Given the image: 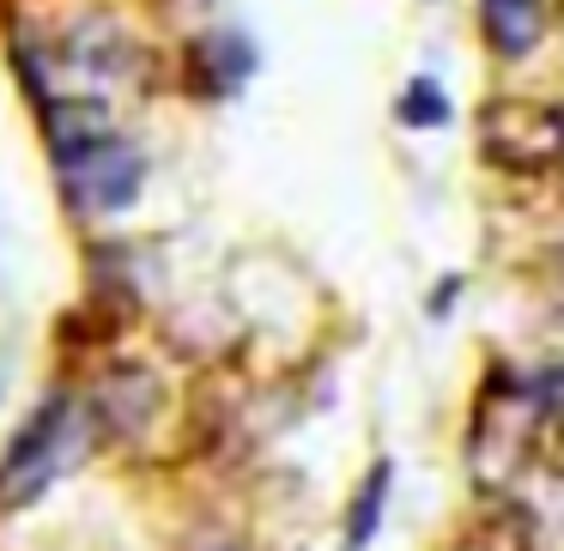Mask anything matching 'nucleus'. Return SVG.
<instances>
[{"instance_id": "obj_1", "label": "nucleus", "mask_w": 564, "mask_h": 551, "mask_svg": "<svg viewBox=\"0 0 564 551\" xmlns=\"http://www.w3.org/2000/svg\"><path fill=\"white\" fill-rule=\"evenodd\" d=\"M86 437H98V425H91L86 406H74L67 394H50V400L19 425L13 449H7V461H0V509L37 503L43 491L86 454Z\"/></svg>"}, {"instance_id": "obj_2", "label": "nucleus", "mask_w": 564, "mask_h": 551, "mask_svg": "<svg viewBox=\"0 0 564 551\" xmlns=\"http://www.w3.org/2000/svg\"><path fill=\"white\" fill-rule=\"evenodd\" d=\"M479 152H486V164L516 176H540L552 164H564V103L491 98L479 110Z\"/></svg>"}, {"instance_id": "obj_3", "label": "nucleus", "mask_w": 564, "mask_h": 551, "mask_svg": "<svg viewBox=\"0 0 564 551\" xmlns=\"http://www.w3.org/2000/svg\"><path fill=\"white\" fill-rule=\"evenodd\" d=\"M534 394L528 388H510V394H479V412H474V430H467V466L486 491H503L510 473L522 466V454H534Z\"/></svg>"}, {"instance_id": "obj_4", "label": "nucleus", "mask_w": 564, "mask_h": 551, "mask_svg": "<svg viewBox=\"0 0 564 551\" xmlns=\"http://www.w3.org/2000/svg\"><path fill=\"white\" fill-rule=\"evenodd\" d=\"M164 406H171L164 376L147 364H134V357H116L86 394V412H91V425H98L104 442H147L152 430H159Z\"/></svg>"}, {"instance_id": "obj_5", "label": "nucleus", "mask_w": 564, "mask_h": 551, "mask_svg": "<svg viewBox=\"0 0 564 551\" xmlns=\"http://www.w3.org/2000/svg\"><path fill=\"white\" fill-rule=\"evenodd\" d=\"M62 183L79 212H122L134 207L140 183H147V158L128 140H104L79 158H62Z\"/></svg>"}, {"instance_id": "obj_6", "label": "nucleus", "mask_w": 564, "mask_h": 551, "mask_svg": "<svg viewBox=\"0 0 564 551\" xmlns=\"http://www.w3.org/2000/svg\"><path fill=\"white\" fill-rule=\"evenodd\" d=\"M37 115H43V140L55 146V158H79V152L116 140V110L98 91H50V98H37Z\"/></svg>"}, {"instance_id": "obj_7", "label": "nucleus", "mask_w": 564, "mask_h": 551, "mask_svg": "<svg viewBox=\"0 0 564 551\" xmlns=\"http://www.w3.org/2000/svg\"><path fill=\"white\" fill-rule=\"evenodd\" d=\"M479 31H486L498 62H522L546 37V7L540 0H486L479 7Z\"/></svg>"}, {"instance_id": "obj_8", "label": "nucleus", "mask_w": 564, "mask_h": 551, "mask_svg": "<svg viewBox=\"0 0 564 551\" xmlns=\"http://www.w3.org/2000/svg\"><path fill=\"white\" fill-rule=\"evenodd\" d=\"M249 67H256L249 43H237V37H200L195 49H188V86H195L200 98H225V91L243 86Z\"/></svg>"}, {"instance_id": "obj_9", "label": "nucleus", "mask_w": 564, "mask_h": 551, "mask_svg": "<svg viewBox=\"0 0 564 551\" xmlns=\"http://www.w3.org/2000/svg\"><path fill=\"white\" fill-rule=\"evenodd\" d=\"M534 461L546 466L552 478H564V370H552V376L534 382Z\"/></svg>"}, {"instance_id": "obj_10", "label": "nucleus", "mask_w": 564, "mask_h": 551, "mask_svg": "<svg viewBox=\"0 0 564 551\" xmlns=\"http://www.w3.org/2000/svg\"><path fill=\"white\" fill-rule=\"evenodd\" d=\"M449 551H534V527H528L522 509H491L474 527H462V539Z\"/></svg>"}, {"instance_id": "obj_11", "label": "nucleus", "mask_w": 564, "mask_h": 551, "mask_svg": "<svg viewBox=\"0 0 564 551\" xmlns=\"http://www.w3.org/2000/svg\"><path fill=\"white\" fill-rule=\"evenodd\" d=\"M382 503H389V466H377V473L358 485L352 515H346V551H365L370 546V533H377V521H382Z\"/></svg>"}, {"instance_id": "obj_12", "label": "nucleus", "mask_w": 564, "mask_h": 551, "mask_svg": "<svg viewBox=\"0 0 564 551\" xmlns=\"http://www.w3.org/2000/svg\"><path fill=\"white\" fill-rule=\"evenodd\" d=\"M394 115H401L406 128H443L455 110H449V98H443L437 79H413V86L401 91V103H394Z\"/></svg>"}]
</instances>
